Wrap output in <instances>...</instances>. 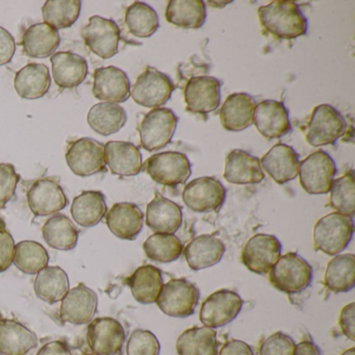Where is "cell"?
<instances>
[{
  "label": "cell",
  "instance_id": "obj_45",
  "mask_svg": "<svg viewBox=\"0 0 355 355\" xmlns=\"http://www.w3.org/2000/svg\"><path fill=\"white\" fill-rule=\"evenodd\" d=\"M161 345L157 336L146 329L132 332L126 345L128 355H159Z\"/></svg>",
  "mask_w": 355,
  "mask_h": 355
},
{
  "label": "cell",
  "instance_id": "obj_4",
  "mask_svg": "<svg viewBox=\"0 0 355 355\" xmlns=\"http://www.w3.org/2000/svg\"><path fill=\"white\" fill-rule=\"evenodd\" d=\"M199 299L200 292L193 282L186 278H173L164 284L155 303L165 315L184 319L194 315Z\"/></svg>",
  "mask_w": 355,
  "mask_h": 355
},
{
  "label": "cell",
  "instance_id": "obj_48",
  "mask_svg": "<svg viewBox=\"0 0 355 355\" xmlns=\"http://www.w3.org/2000/svg\"><path fill=\"white\" fill-rule=\"evenodd\" d=\"M15 245L12 234L0 226V273L7 271L13 263Z\"/></svg>",
  "mask_w": 355,
  "mask_h": 355
},
{
  "label": "cell",
  "instance_id": "obj_9",
  "mask_svg": "<svg viewBox=\"0 0 355 355\" xmlns=\"http://www.w3.org/2000/svg\"><path fill=\"white\" fill-rule=\"evenodd\" d=\"M226 189L211 176H203L189 182L182 192L184 205L195 213L218 211L225 202Z\"/></svg>",
  "mask_w": 355,
  "mask_h": 355
},
{
  "label": "cell",
  "instance_id": "obj_50",
  "mask_svg": "<svg viewBox=\"0 0 355 355\" xmlns=\"http://www.w3.org/2000/svg\"><path fill=\"white\" fill-rule=\"evenodd\" d=\"M16 51L14 37L6 28L0 26V66L9 64Z\"/></svg>",
  "mask_w": 355,
  "mask_h": 355
},
{
  "label": "cell",
  "instance_id": "obj_46",
  "mask_svg": "<svg viewBox=\"0 0 355 355\" xmlns=\"http://www.w3.org/2000/svg\"><path fill=\"white\" fill-rule=\"evenodd\" d=\"M295 348V340L288 334L278 331L263 340L259 355H294Z\"/></svg>",
  "mask_w": 355,
  "mask_h": 355
},
{
  "label": "cell",
  "instance_id": "obj_55",
  "mask_svg": "<svg viewBox=\"0 0 355 355\" xmlns=\"http://www.w3.org/2000/svg\"><path fill=\"white\" fill-rule=\"evenodd\" d=\"M86 355H94V354H86Z\"/></svg>",
  "mask_w": 355,
  "mask_h": 355
},
{
  "label": "cell",
  "instance_id": "obj_21",
  "mask_svg": "<svg viewBox=\"0 0 355 355\" xmlns=\"http://www.w3.org/2000/svg\"><path fill=\"white\" fill-rule=\"evenodd\" d=\"M105 222L114 236L121 240L134 241L142 232L144 214L135 203H116L105 215Z\"/></svg>",
  "mask_w": 355,
  "mask_h": 355
},
{
  "label": "cell",
  "instance_id": "obj_12",
  "mask_svg": "<svg viewBox=\"0 0 355 355\" xmlns=\"http://www.w3.org/2000/svg\"><path fill=\"white\" fill-rule=\"evenodd\" d=\"M68 167L76 175L88 178L105 170V145L91 138L74 141L66 153Z\"/></svg>",
  "mask_w": 355,
  "mask_h": 355
},
{
  "label": "cell",
  "instance_id": "obj_24",
  "mask_svg": "<svg viewBox=\"0 0 355 355\" xmlns=\"http://www.w3.org/2000/svg\"><path fill=\"white\" fill-rule=\"evenodd\" d=\"M105 165L115 175H138L143 168L140 149L130 142L111 141L105 145Z\"/></svg>",
  "mask_w": 355,
  "mask_h": 355
},
{
  "label": "cell",
  "instance_id": "obj_5",
  "mask_svg": "<svg viewBox=\"0 0 355 355\" xmlns=\"http://www.w3.org/2000/svg\"><path fill=\"white\" fill-rule=\"evenodd\" d=\"M178 117L171 109L159 107L147 113L139 125L141 145L145 150H161L171 143Z\"/></svg>",
  "mask_w": 355,
  "mask_h": 355
},
{
  "label": "cell",
  "instance_id": "obj_18",
  "mask_svg": "<svg viewBox=\"0 0 355 355\" xmlns=\"http://www.w3.org/2000/svg\"><path fill=\"white\" fill-rule=\"evenodd\" d=\"M26 196L28 207L37 217L59 213L68 205L67 196L55 178H44L36 180L28 189Z\"/></svg>",
  "mask_w": 355,
  "mask_h": 355
},
{
  "label": "cell",
  "instance_id": "obj_51",
  "mask_svg": "<svg viewBox=\"0 0 355 355\" xmlns=\"http://www.w3.org/2000/svg\"><path fill=\"white\" fill-rule=\"evenodd\" d=\"M218 355H254L252 348L240 340H228Z\"/></svg>",
  "mask_w": 355,
  "mask_h": 355
},
{
  "label": "cell",
  "instance_id": "obj_27",
  "mask_svg": "<svg viewBox=\"0 0 355 355\" xmlns=\"http://www.w3.org/2000/svg\"><path fill=\"white\" fill-rule=\"evenodd\" d=\"M257 101L247 93H234L220 110L222 126L227 132H242L253 123Z\"/></svg>",
  "mask_w": 355,
  "mask_h": 355
},
{
  "label": "cell",
  "instance_id": "obj_43",
  "mask_svg": "<svg viewBox=\"0 0 355 355\" xmlns=\"http://www.w3.org/2000/svg\"><path fill=\"white\" fill-rule=\"evenodd\" d=\"M80 0H49L43 6L45 24L55 30H64L73 26L80 15Z\"/></svg>",
  "mask_w": 355,
  "mask_h": 355
},
{
  "label": "cell",
  "instance_id": "obj_54",
  "mask_svg": "<svg viewBox=\"0 0 355 355\" xmlns=\"http://www.w3.org/2000/svg\"><path fill=\"white\" fill-rule=\"evenodd\" d=\"M340 355H355V348L352 347V348L348 349V350L344 351Z\"/></svg>",
  "mask_w": 355,
  "mask_h": 355
},
{
  "label": "cell",
  "instance_id": "obj_16",
  "mask_svg": "<svg viewBox=\"0 0 355 355\" xmlns=\"http://www.w3.org/2000/svg\"><path fill=\"white\" fill-rule=\"evenodd\" d=\"M98 297L96 293L85 284L68 291L62 299L60 319L63 323L73 325L89 324L97 313Z\"/></svg>",
  "mask_w": 355,
  "mask_h": 355
},
{
  "label": "cell",
  "instance_id": "obj_32",
  "mask_svg": "<svg viewBox=\"0 0 355 355\" xmlns=\"http://www.w3.org/2000/svg\"><path fill=\"white\" fill-rule=\"evenodd\" d=\"M61 43L59 32L46 24H37L28 28L22 37V47L28 57L44 59L53 55Z\"/></svg>",
  "mask_w": 355,
  "mask_h": 355
},
{
  "label": "cell",
  "instance_id": "obj_34",
  "mask_svg": "<svg viewBox=\"0 0 355 355\" xmlns=\"http://www.w3.org/2000/svg\"><path fill=\"white\" fill-rule=\"evenodd\" d=\"M166 20L184 30H198L207 20V6L202 0H171L166 9Z\"/></svg>",
  "mask_w": 355,
  "mask_h": 355
},
{
  "label": "cell",
  "instance_id": "obj_52",
  "mask_svg": "<svg viewBox=\"0 0 355 355\" xmlns=\"http://www.w3.org/2000/svg\"><path fill=\"white\" fill-rule=\"evenodd\" d=\"M37 355H72L69 347L62 340H53L45 344Z\"/></svg>",
  "mask_w": 355,
  "mask_h": 355
},
{
  "label": "cell",
  "instance_id": "obj_33",
  "mask_svg": "<svg viewBox=\"0 0 355 355\" xmlns=\"http://www.w3.org/2000/svg\"><path fill=\"white\" fill-rule=\"evenodd\" d=\"M34 290L41 300L55 304L62 301L70 290L69 278L59 266H47L37 274Z\"/></svg>",
  "mask_w": 355,
  "mask_h": 355
},
{
  "label": "cell",
  "instance_id": "obj_39",
  "mask_svg": "<svg viewBox=\"0 0 355 355\" xmlns=\"http://www.w3.org/2000/svg\"><path fill=\"white\" fill-rule=\"evenodd\" d=\"M324 282L326 288L336 294L350 292L355 284V255H336L326 267Z\"/></svg>",
  "mask_w": 355,
  "mask_h": 355
},
{
  "label": "cell",
  "instance_id": "obj_6",
  "mask_svg": "<svg viewBox=\"0 0 355 355\" xmlns=\"http://www.w3.org/2000/svg\"><path fill=\"white\" fill-rule=\"evenodd\" d=\"M145 170L157 184L175 188L186 184L192 174V165L184 153L165 151L151 155L145 163Z\"/></svg>",
  "mask_w": 355,
  "mask_h": 355
},
{
  "label": "cell",
  "instance_id": "obj_35",
  "mask_svg": "<svg viewBox=\"0 0 355 355\" xmlns=\"http://www.w3.org/2000/svg\"><path fill=\"white\" fill-rule=\"evenodd\" d=\"M107 213L105 197L101 191H85L72 202V218L82 227H94Z\"/></svg>",
  "mask_w": 355,
  "mask_h": 355
},
{
  "label": "cell",
  "instance_id": "obj_49",
  "mask_svg": "<svg viewBox=\"0 0 355 355\" xmlns=\"http://www.w3.org/2000/svg\"><path fill=\"white\" fill-rule=\"evenodd\" d=\"M340 330L349 340H355V303L351 302L344 306L340 311Z\"/></svg>",
  "mask_w": 355,
  "mask_h": 355
},
{
  "label": "cell",
  "instance_id": "obj_29",
  "mask_svg": "<svg viewBox=\"0 0 355 355\" xmlns=\"http://www.w3.org/2000/svg\"><path fill=\"white\" fill-rule=\"evenodd\" d=\"M53 78L62 89H73L83 84L88 76V64L84 58L71 51H60L51 58Z\"/></svg>",
  "mask_w": 355,
  "mask_h": 355
},
{
  "label": "cell",
  "instance_id": "obj_1",
  "mask_svg": "<svg viewBox=\"0 0 355 355\" xmlns=\"http://www.w3.org/2000/svg\"><path fill=\"white\" fill-rule=\"evenodd\" d=\"M257 13L261 26L275 38L294 40L306 35V17L294 1L275 0L259 8Z\"/></svg>",
  "mask_w": 355,
  "mask_h": 355
},
{
  "label": "cell",
  "instance_id": "obj_3",
  "mask_svg": "<svg viewBox=\"0 0 355 355\" xmlns=\"http://www.w3.org/2000/svg\"><path fill=\"white\" fill-rule=\"evenodd\" d=\"M354 234L353 219L338 213L328 214L313 227V245L317 251L336 257L350 244Z\"/></svg>",
  "mask_w": 355,
  "mask_h": 355
},
{
  "label": "cell",
  "instance_id": "obj_20",
  "mask_svg": "<svg viewBox=\"0 0 355 355\" xmlns=\"http://www.w3.org/2000/svg\"><path fill=\"white\" fill-rule=\"evenodd\" d=\"M93 94L107 103H125L130 96V78L123 70L114 66L98 68L94 72Z\"/></svg>",
  "mask_w": 355,
  "mask_h": 355
},
{
  "label": "cell",
  "instance_id": "obj_2",
  "mask_svg": "<svg viewBox=\"0 0 355 355\" xmlns=\"http://www.w3.org/2000/svg\"><path fill=\"white\" fill-rule=\"evenodd\" d=\"M313 277V267L296 252L280 257L269 272L272 286L288 295L300 294L309 288Z\"/></svg>",
  "mask_w": 355,
  "mask_h": 355
},
{
  "label": "cell",
  "instance_id": "obj_37",
  "mask_svg": "<svg viewBox=\"0 0 355 355\" xmlns=\"http://www.w3.org/2000/svg\"><path fill=\"white\" fill-rule=\"evenodd\" d=\"M89 125L101 136H111L119 132L128 121L125 110L117 103H101L93 105L88 113Z\"/></svg>",
  "mask_w": 355,
  "mask_h": 355
},
{
  "label": "cell",
  "instance_id": "obj_17",
  "mask_svg": "<svg viewBox=\"0 0 355 355\" xmlns=\"http://www.w3.org/2000/svg\"><path fill=\"white\" fill-rule=\"evenodd\" d=\"M221 82L213 76H194L184 87L187 111L205 116L215 112L221 101Z\"/></svg>",
  "mask_w": 355,
  "mask_h": 355
},
{
  "label": "cell",
  "instance_id": "obj_47",
  "mask_svg": "<svg viewBox=\"0 0 355 355\" xmlns=\"http://www.w3.org/2000/svg\"><path fill=\"white\" fill-rule=\"evenodd\" d=\"M20 180L19 174L11 164H0V209L15 197L16 189Z\"/></svg>",
  "mask_w": 355,
  "mask_h": 355
},
{
  "label": "cell",
  "instance_id": "obj_28",
  "mask_svg": "<svg viewBox=\"0 0 355 355\" xmlns=\"http://www.w3.org/2000/svg\"><path fill=\"white\" fill-rule=\"evenodd\" d=\"M38 344L37 334L24 324L0 319V355H26Z\"/></svg>",
  "mask_w": 355,
  "mask_h": 355
},
{
  "label": "cell",
  "instance_id": "obj_41",
  "mask_svg": "<svg viewBox=\"0 0 355 355\" xmlns=\"http://www.w3.org/2000/svg\"><path fill=\"white\" fill-rule=\"evenodd\" d=\"M184 248L182 241L170 234H153L143 244L145 254L150 261L163 263L178 261Z\"/></svg>",
  "mask_w": 355,
  "mask_h": 355
},
{
  "label": "cell",
  "instance_id": "obj_31",
  "mask_svg": "<svg viewBox=\"0 0 355 355\" xmlns=\"http://www.w3.org/2000/svg\"><path fill=\"white\" fill-rule=\"evenodd\" d=\"M14 85L16 92L21 98H41L49 93L51 88L49 69L43 64H28L16 73Z\"/></svg>",
  "mask_w": 355,
  "mask_h": 355
},
{
  "label": "cell",
  "instance_id": "obj_22",
  "mask_svg": "<svg viewBox=\"0 0 355 355\" xmlns=\"http://www.w3.org/2000/svg\"><path fill=\"white\" fill-rule=\"evenodd\" d=\"M299 155L288 145L276 144L261 161V168L278 184L292 182L298 176Z\"/></svg>",
  "mask_w": 355,
  "mask_h": 355
},
{
  "label": "cell",
  "instance_id": "obj_26",
  "mask_svg": "<svg viewBox=\"0 0 355 355\" xmlns=\"http://www.w3.org/2000/svg\"><path fill=\"white\" fill-rule=\"evenodd\" d=\"M224 178L234 184H261L265 178L261 159L242 149H234L226 157Z\"/></svg>",
  "mask_w": 355,
  "mask_h": 355
},
{
  "label": "cell",
  "instance_id": "obj_8",
  "mask_svg": "<svg viewBox=\"0 0 355 355\" xmlns=\"http://www.w3.org/2000/svg\"><path fill=\"white\" fill-rule=\"evenodd\" d=\"M347 124L340 112L330 105L313 109L307 125L306 141L313 147L332 145L345 134Z\"/></svg>",
  "mask_w": 355,
  "mask_h": 355
},
{
  "label": "cell",
  "instance_id": "obj_36",
  "mask_svg": "<svg viewBox=\"0 0 355 355\" xmlns=\"http://www.w3.org/2000/svg\"><path fill=\"white\" fill-rule=\"evenodd\" d=\"M42 234L45 243L51 248L69 251L78 245L80 232L67 216L55 214L45 222Z\"/></svg>",
  "mask_w": 355,
  "mask_h": 355
},
{
  "label": "cell",
  "instance_id": "obj_11",
  "mask_svg": "<svg viewBox=\"0 0 355 355\" xmlns=\"http://www.w3.org/2000/svg\"><path fill=\"white\" fill-rule=\"evenodd\" d=\"M244 301L234 291L220 290L209 295L201 306L199 319L205 327L216 329L234 321L243 309Z\"/></svg>",
  "mask_w": 355,
  "mask_h": 355
},
{
  "label": "cell",
  "instance_id": "obj_53",
  "mask_svg": "<svg viewBox=\"0 0 355 355\" xmlns=\"http://www.w3.org/2000/svg\"><path fill=\"white\" fill-rule=\"evenodd\" d=\"M294 355H321V351L313 340H305L296 345Z\"/></svg>",
  "mask_w": 355,
  "mask_h": 355
},
{
  "label": "cell",
  "instance_id": "obj_7",
  "mask_svg": "<svg viewBox=\"0 0 355 355\" xmlns=\"http://www.w3.org/2000/svg\"><path fill=\"white\" fill-rule=\"evenodd\" d=\"M336 166L334 159L323 150L309 155L299 163L298 175L301 187L311 195H325L329 193Z\"/></svg>",
  "mask_w": 355,
  "mask_h": 355
},
{
  "label": "cell",
  "instance_id": "obj_10",
  "mask_svg": "<svg viewBox=\"0 0 355 355\" xmlns=\"http://www.w3.org/2000/svg\"><path fill=\"white\" fill-rule=\"evenodd\" d=\"M175 86L169 76L148 67L138 78L132 91V97L139 105L159 109L171 98Z\"/></svg>",
  "mask_w": 355,
  "mask_h": 355
},
{
  "label": "cell",
  "instance_id": "obj_13",
  "mask_svg": "<svg viewBox=\"0 0 355 355\" xmlns=\"http://www.w3.org/2000/svg\"><path fill=\"white\" fill-rule=\"evenodd\" d=\"M82 37L89 49L101 59H111L119 51L121 32L114 20L93 16L83 30Z\"/></svg>",
  "mask_w": 355,
  "mask_h": 355
},
{
  "label": "cell",
  "instance_id": "obj_38",
  "mask_svg": "<svg viewBox=\"0 0 355 355\" xmlns=\"http://www.w3.org/2000/svg\"><path fill=\"white\" fill-rule=\"evenodd\" d=\"M217 332L205 327H193L180 334L176 342L178 355H218Z\"/></svg>",
  "mask_w": 355,
  "mask_h": 355
},
{
  "label": "cell",
  "instance_id": "obj_30",
  "mask_svg": "<svg viewBox=\"0 0 355 355\" xmlns=\"http://www.w3.org/2000/svg\"><path fill=\"white\" fill-rule=\"evenodd\" d=\"M132 296L141 304L157 302L164 286L163 274L153 265L139 267L128 279Z\"/></svg>",
  "mask_w": 355,
  "mask_h": 355
},
{
  "label": "cell",
  "instance_id": "obj_15",
  "mask_svg": "<svg viewBox=\"0 0 355 355\" xmlns=\"http://www.w3.org/2000/svg\"><path fill=\"white\" fill-rule=\"evenodd\" d=\"M125 338L123 326L114 318H96L89 323L87 342L94 355H117Z\"/></svg>",
  "mask_w": 355,
  "mask_h": 355
},
{
  "label": "cell",
  "instance_id": "obj_25",
  "mask_svg": "<svg viewBox=\"0 0 355 355\" xmlns=\"http://www.w3.org/2000/svg\"><path fill=\"white\" fill-rule=\"evenodd\" d=\"M146 224L155 234H174L182 224V207L157 192L147 205Z\"/></svg>",
  "mask_w": 355,
  "mask_h": 355
},
{
  "label": "cell",
  "instance_id": "obj_19",
  "mask_svg": "<svg viewBox=\"0 0 355 355\" xmlns=\"http://www.w3.org/2000/svg\"><path fill=\"white\" fill-rule=\"evenodd\" d=\"M253 123L259 134L268 140L282 138L292 130L286 105L271 99L257 105L253 114Z\"/></svg>",
  "mask_w": 355,
  "mask_h": 355
},
{
  "label": "cell",
  "instance_id": "obj_42",
  "mask_svg": "<svg viewBox=\"0 0 355 355\" xmlns=\"http://www.w3.org/2000/svg\"><path fill=\"white\" fill-rule=\"evenodd\" d=\"M49 254L45 247L35 241H22L15 245L13 263L18 270L35 275L49 266Z\"/></svg>",
  "mask_w": 355,
  "mask_h": 355
},
{
  "label": "cell",
  "instance_id": "obj_23",
  "mask_svg": "<svg viewBox=\"0 0 355 355\" xmlns=\"http://www.w3.org/2000/svg\"><path fill=\"white\" fill-rule=\"evenodd\" d=\"M225 244L213 234H201L184 248L187 263L193 271H200L217 265L225 254Z\"/></svg>",
  "mask_w": 355,
  "mask_h": 355
},
{
  "label": "cell",
  "instance_id": "obj_44",
  "mask_svg": "<svg viewBox=\"0 0 355 355\" xmlns=\"http://www.w3.org/2000/svg\"><path fill=\"white\" fill-rule=\"evenodd\" d=\"M329 192L330 207L336 209V213L353 218L355 214L354 171L350 170L334 180Z\"/></svg>",
  "mask_w": 355,
  "mask_h": 355
},
{
  "label": "cell",
  "instance_id": "obj_14",
  "mask_svg": "<svg viewBox=\"0 0 355 355\" xmlns=\"http://www.w3.org/2000/svg\"><path fill=\"white\" fill-rule=\"evenodd\" d=\"M282 245L275 236L257 234L249 239L242 252L245 267L253 273L263 275L282 257Z\"/></svg>",
  "mask_w": 355,
  "mask_h": 355
},
{
  "label": "cell",
  "instance_id": "obj_40",
  "mask_svg": "<svg viewBox=\"0 0 355 355\" xmlns=\"http://www.w3.org/2000/svg\"><path fill=\"white\" fill-rule=\"evenodd\" d=\"M125 24L137 38H149L159 30V18L150 6L136 1L126 10Z\"/></svg>",
  "mask_w": 355,
  "mask_h": 355
}]
</instances>
